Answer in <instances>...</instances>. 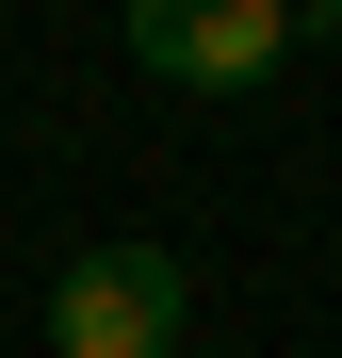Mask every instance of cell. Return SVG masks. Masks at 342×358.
<instances>
[{
    "mask_svg": "<svg viewBox=\"0 0 342 358\" xmlns=\"http://www.w3.org/2000/svg\"><path fill=\"white\" fill-rule=\"evenodd\" d=\"M310 33H342V0H131V66L147 82H196V98L277 82Z\"/></svg>",
    "mask_w": 342,
    "mask_h": 358,
    "instance_id": "6da1fadb",
    "label": "cell"
},
{
    "mask_svg": "<svg viewBox=\"0 0 342 358\" xmlns=\"http://www.w3.org/2000/svg\"><path fill=\"white\" fill-rule=\"evenodd\" d=\"M180 326H196L180 245H82L49 277V358H180Z\"/></svg>",
    "mask_w": 342,
    "mask_h": 358,
    "instance_id": "7a4b0ae2",
    "label": "cell"
}]
</instances>
